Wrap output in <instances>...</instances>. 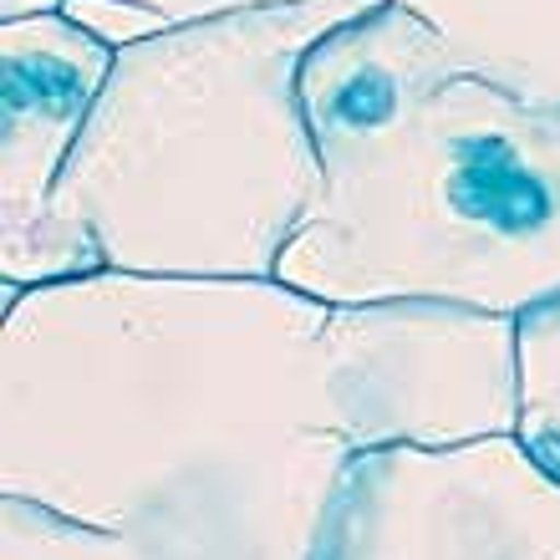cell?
Segmentation results:
<instances>
[{
    "mask_svg": "<svg viewBox=\"0 0 560 560\" xmlns=\"http://www.w3.org/2000/svg\"><path fill=\"white\" fill-rule=\"evenodd\" d=\"M515 439L560 479V295L515 316Z\"/></svg>",
    "mask_w": 560,
    "mask_h": 560,
    "instance_id": "obj_6",
    "label": "cell"
},
{
    "mask_svg": "<svg viewBox=\"0 0 560 560\" xmlns=\"http://www.w3.org/2000/svg\"><path fill=\"white\" fill-rule=\"evenodd\" d=\"M118 46L72 15H15L0 36V270L42 230Z\"/></svg>",
    "mask_w": 560,
    "mask_h": 560,
    "instance_id": "obj_5",
    "label": "cell"
},
{
    "mask_svg": "<svg viewBox=\"0 0 560 560\" xmlns=\"http://www.w3.org/2000/svg\"><path fill=\"white\" fill-rule=\"evenodd\" d=\"M322 194L276 280L326 306L515 322L560 295V107L469 72L398 0L301 67Z\"/></svg>",
    "mask_w": 560,
    "mask_h": 560,
    "instance_id": "obj_2",
    "label": "cell"
},
{
    "mask_svg": "<svg viewBox=\"0 0 560 560\" xmlns=\"http://www.w3.org/2000/svg\"><path fill=\"white\" fill-rule=\"evenodd\" d=\"M515 433V322L326 306L285 280L5 291L0 494L153 560H316L347 464Z\"/></svg>",
    "mask_w": 560,
    "mask_h": 560,
    "instance_id": "obj_1",
    "label": "cell"
},
{
    "mask_svg": "<svg viewBox=\"0 0 560 560\" xmlns=\"http://www.w3.org/2000/svg\"><path fill=\"white\" fill-rule=\"evenodd\" d=\"M368 5H266L118 46L5 291L77 276L276 280L322 194L301 67Z\"/></svg>",
    "mask_w": 560,
    "mask_h": 560,
    "instance_id": "obj_3",
    "label": "cell"
},
{
    "mask_svg": "<svg viewBox=\"0 0 560 560\" xmlns=\"http://www.w3.org/2000/svg\"><path fill=\"white\" fill-rule=\"evenodd\" d=\"M0 560H153L138 540L0 494Z\"/></svg>",
    "mask_w": 560,
    "mask_h": 560,
    "instance_id": "obj_7",
    "label": "cell"
},
{
    "mask_svg": "<svg viewBox=\"0 0 560 560\" xmlns=\"http://www.w3.org/2000/svg\"><path fill=\"white\" fill-rule=\"evenodd\" d=\"M316 560H560V479L515 433L347 464Z\"/></svg>",
    "mask_w": 560,
    "mask_h": 560,
    "instance_id": "obj_4",
    "label": "cell"
}]
</instances>
